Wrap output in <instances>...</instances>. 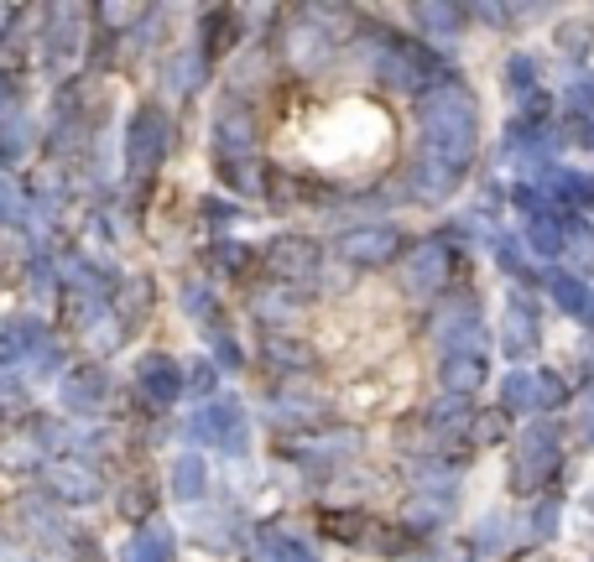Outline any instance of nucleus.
Instances as JSON below:
<instances>
[{
  "instance_id": "obj_25",
  "label": "nucleus",
  "mask_w": 594,
  "mask_h": 562,
  "mask_svg": "<svg viewBox=\"0 0 594 562\" xmlns=\"http://www.w3.org/2000/svg\"><path fill=\"white\" fill-rule=\"evenodd\" d=\"M417 21H423L427 32H459L465 11H459V6H438V0H423V6H417Z\"/></svg>"
},
{
  "instance_id": "obj_2",
  "label": "nucleus",
  "mask_w": 594,
  "mask_h": 562,
  "mask_svg": "<svg viewBox=\"0 0 594 562\" xmlns=\"http://www.w3.org/2000/svg\"><path fill=\"white\" fill-rule=\"evenodd\" d=\"M375 78L407 94H423L427 84L438 89V57L427 53L423 42H412V36H381L375 42Z\"/></svg>"
},
{
  "instance_id": "obj_12",
  "label": "nucleus",
  "mask_w": 594,
  "mask_h": 562,
  "mask_svg": "<svg viewBox=\"0 0 594 562\" xmlns=\"http://www.w3.org/2000/svg\"><path fill=\"white\" fill-rule=\"evenodd\" d=\"M47 485H53L63 500H94V495H99V479H94L89 469H78L74 458L53 464V469H47Z\"/></svg>"
},
{
  "instance_id": "obj_17",
  "label": "nucleus",
  "mask_w": 594,
  "mask_h": 562,
  "mask_svg": "<svg viewBox=\"0 0 594 562\" xmlns=\"http://www.w3.org/2000/svg\"><path fill=\"white\" fill-rule=\"evenodd\" d=\"M485 381V360L480 354H448L444 360V385L454 396H469V391H480Z\"/></svg>"
},
{
  "instance_id": "obj_13",
  "label": "nucleus",
  "mask_w": 594,
  "mask_h": 562,
  "mask_svg": "<svg viewBox=\"0 0 594 562\" xmlns=\"http://www.w3.org/2000/svg\"><path fill=\"white\" fill-rule=\"evenodd\" d=\"M314 266H318V251L308 240H277V245H272V272L287 276V282H293V276H308Z\"/></svg>"
},
{
  "instance_id": "obj_20",
  "label": "nucleus",
  "mask_w": 594,
  "mask_h": 562,
  "mask_svg": "<svg viewBox=\"0 0 594 562\" xmlns=\"http://www.w3.org/2000/svg\"><path fill=\"white\" fill-rule=\"evenodd\" d=\"M204 485H209V474H204V458H199V454L178 458V469H172V490L183 495V500H199V495H204Z\"/></svg>"
},
{
  "instance_id": "obj_16",
  "label": "nucleus",
  "mask_w": 594,
  "mask_h": 562,
  "mask_svg": "<svg viewBox=\"0 0 594 562\" xmlns=\"http://www.w3.org/2000/svg\"><path fill=\"white\" fill-rule=\"evenodd\" d=\"M532 349H538V324H532L527 303H511L506 308V354L517 360V354H532Z\"/></svg>"
},
{
  "instance_id": "obj_3",
  "label": "nucleus",
  "mask_w": 594,
  "mask_h": 562,
  "mask_svg": "<svg viewBox=\"0 0 594 562\" xmlns=\"http://www.w3.org/2000/svg\"><path fill=\"white\" fill-rule=\"evenodd\" d=\"M558 469H563V443H558V433L548 427V422H532V427L517 437L511 485H517L521 495H538L558 479Z\"/></svg>"
},
{
  "instance_id": "obj_10",
  "label": "nucleus",
  "mask_w": 594,
  "mask_h": 562,
  "mask_svg": "<svg viewBox=\"0 0 594 562\" xmlns=\"http://www.w3.org/2000/svg\"><path fill=\"white\" fill-rule=\"evenodd\" d=\"M402 235L391 230V224H365V230H350V235L339 240V255L354 261V266H386L391 255H396Z\"/></svg>"
},
{
  "instance_id": "obj_24",
  "label": "nucleus",
  "mask_w": 594,
  "mask_h": 562,
  "mask_svg": "<svg viewBox=\"0 0 594 562\" xmlns=\"http://www.w3.org/2000/svg\"><path fill=\"white\" fill-rule=\"evenodd\" d=\"M527 240H532L542 255H563V219H553V214L532 219V224H527Z\"/></svg>"
},
{
  "instance_id": "obj_4",
  "label": "nucleus",
  "mask_w": 594,
  "mask_h": 562,
  "mask_svg": "<svg viewBox=\"0 0 594 562\" xmlns=\"http://www.w3.org/2000/svg\"><path fill=\"white\" fill-rule=\"evenodd\" d=\"M57 344L42 324H6L0 328V370H53Z\"/></svg>"
},
{
  "instance_id": "obj_19",
  "label": "nucleus",
  "mask_w": 594,
  "mask_h": 562,
  "mask_svg": "<svg viewBox=\"0 0 594 562\" xmlns=\"http://www.w3.org/2000/svg\"><path fill=\"white\" fill-rule=\"evenodd\" d=\"M245 151H251V120H241L235 109H224L220 115V157L224 162H241Z\"/></svg>"
},
{
  "instance_id": "obj_8",
  "label": "nucleus",
  "mask_w": 594,
  "mask_h": 562,
  "mask_svg": "<svg viewBox=\"0 0 594 562\" xmlns=\"http://www.w3.org/2000/svg\"><path fill=\"white\" fill-rule=\"evenodd\" d=\"M448 287V245L444 240H423L407 261V291L412 297H433Z\"/></svg>"
},
{
  "instance_id": "obj_22",
  "label": "nucleus",
  "mask_w": 594,
  "mask_h": 562,
  "mask_svg": "<svg viewBox=\"0 0 594 562\" xmlns=\"http://www.w3.org/2000/svg\"><path fill=\"white\" fill-rule=\"evenodd\" d=\"M563 255L579 266H594V230L579 219H563Z\"/></svg>"
},
{
  "instance_id": "obj_15",
  "label": "nucleus",
  "mask_w": 594,
  "mask_h": 562,
  "mask_svg": "<svg viewBox=\"0 0 594 562\" xmlns=\"http://www.w3.org/2000/svg\"><path fill=\"white\" fill-rule=\"evenodd\" d=\"M261 562H318V552L293 531H261Z\"/></svg>"
},
{
  "instance_id": "obj_7",
  "label": "nucleus",
  "mask_w": 594,
  "mask_h": 562,
  "mask_svg": "<svg viewBox=\"0 0 594 562\" xmlns=\"http://www.w3.org/2000/svg\"><path fill=\"white\" fill-rule=\"evenodd\" d=\"M563 401V381L548 375V370H517L501 391V406L506 412H548Z\"/></svg>"
},
{
  "instance_id": "obj_26",
  "label": "nucleus",
  "mask_w": 594,
  "mask_h": 562,
  "mask_svg": "<svg viewBox=\"0 0 594 562\" xmlns=\"http://www.w3.org/2000/svg\"><path fill=\"white\" fill-rule=\"evenodd\" d=\"M26 219V193L11 178H0V224H21Z\"/></svg>"
},
{
  "instance_id": "obj_9",
  "label": "nucleus",
  "mask_w": 594,
  "mask_h": 562,
  "mask_svg": "<svg viewBox=\"0 0 594 562\" xmlns=\"http://www.w3.org/2000/svg\"><path fill=\"white\" fill-rule=\"evenodd\" d=\"M136 385H141V401H147V406L168 412L172 401H178V391H183V370H178V360H168V354H147L141 370H136Z\"/></svg>"
},
{
  "instance_id": "obj_27",
  "label": "nucleus",
  "mask_w": 594,
  "mask_h": 562,
  "mask_svg": "<svg viewBox=\"0 0 594 562\" xmlns=\"http://www.w3.org/2000/svg\"><path fill=\"white\" fill-rule=\"evenodd\" d=\"M99 17L110 21V26H130V21L141 17V6H99Z\"/></svg>"
},
{
  "instance_id": "obj_28",
  "label": "nucleus",
  "mask_w": 594,
  "mask_h": 562,
  "mask_svg": "<svg viewBox=\"0 0 594 562\" xmlns=\"http://www.w3.org/2000/svg\"><path fill=\"white\" fill-rule=\"evenodd\" d=\"M506 73H511V89H521V94L532 89V63H527V57H511V68Z\"/></svg>"
},
{
  "instance_id": "obj_6",
  "label": "nucleus",
  "mask_w": 594,
  "mask_h": 562,
  "mask_svg": "<svg viewBox=\"0 0 594 562\" xmlns=\"http://www.w3.org/2000/svg\"><path fill=\"white\" fill-rule=\"evenodd\" d=\"M193 437H204L209 448H224V454H245L251 427H245V412L235 401H209V406H199V417H193Z\"/></svg>"
},
{
  "instance_id": "obj_21",
  "label": "nucleus",
  "mask_w": 594,
  "mask_h": 562,
  "mask_svg": "<svg viewBox=\"0 0 594 562\" xmlns=\"http://www.w3.org/2000/svg\"><path fill=\"white\" fill-rule=\"evenodd\" d=\"M172 558V531L168 527H147L130 547V562H168Z\"/></svg>"
},
{
  "instance_id": "obj_29",
  "label": "nucleus",
  "mask_w": 594,
  "mask_h": 562,
  "mask_svg": "<svg viewBox=\"0 0 594 562\" xmlns=\"http://www.w3.org/2000/svg\"><path fill=\"white\" fill-rule=\"evenodd\" d=\"M553 521H558V506H542L538 510V537H548V531H553Z\"/></svg>"
},
{
  "instance_id": "obj_11",
  "label": "nucleus",
  "mask_w": 594,
  "mask_h": 562,
  "mask_svg": "<svg viewBox=\"0 0 594 562\" xmlns=\"http://www.w3.org/2000/svg\"><path fill=\"white\" fill-rule=\"evenodd\" d=\"M84 53V11L78 6H57L53 11V68H74Z\"/></svg>"
},
{
  "instance_id": "obj_31",
  "label": "nucleus",
  "mask_w": 594,
  "mask_h": 562,
  "mask_svg": "<svg viewBox=\"0 0 594 562\" xmlns=\"http://www.w3.org/2000/svg\"><path fill=\"white\" fill-rule=\"evenodd\" d=\"M6 21H11V6H0V26H6Z\"/></svg>"
},
{
  "instance_id": "obj_23",
  "label": "nucleus",
  "mask_w": 594,
  "mask_h": 562,
  "mask_svg": "<svg viewBox=\"0 0 594 562\" xmlns=\"http://www.w3.org/2000/svg\"><path fill=\"white\" fill-rule=\"evenodd\" d=\"M99 396H105L99 370H78L74 381H68V406H78V412H94V406H99Z\"/></svg>"
},
{
  "instance_id": "obj_1",
  "label": "nucleus",
  "mask_w": 594,
  "mask_h": 562,
  "mask_svg": "<svg viewBox=\"0 0 594 562\" xmlns=\"http://www.w3.org/2000/svg\"><path fill=\"white\" fill-rule=\"evenodd\" d=\"M475 136H480V115H475V94L459 84H438L423 99V157L444 162L448 172L465 178L469 157H475Z\"/></svg>"
},
{
  "instance_id": "obj_14",
  "label": "nucleus",
  "mask_w": 594,
  "mask_h": 562,
  "mask_svg": "<svg viewBox=\"0 0 594 562\" xmlns=\"http://www.w3.org/2000/svg\"><path fill=\"white\" fill-rule=\"evenodd\" d=\"M548 297H553L563 312H574V318H590V312H594L590 287H584L579 276H569V272H553V276H548Z\"/></svg>"
},
{
  "instance_id": "obj_30",
  "label": "nucleus",
  "mask_w": 594,
  "mask_h": 562,
  "mask_svg": "<svg viewBox=\"0 0 594 562\" xmlns=\"http://www.w3.org/2000/svg\"><path fill=\"white\" fill-rule=\"evenodd\" d=\"M574 105H579V109H594V84H579V89H574Z\"/></svg>"
},
{
  "instance_id": "obj_5",
  "label": "nucleus",
  "mask_w": 594,
  "mask_h": 562,
  "mask_svg": "<svg viewBox=\"0 0 594 562\" xmlns=\"http://www.w3.org/2000/svg\"><path fill=\"white\" fill-rule=\"evenodd\" d=\"M162 151H168V115L157 105L136 109V120L126 126V162L136 178H147L151 167L162 162Z\"/></svg>"
},
{
  "instance_id": "obj_18",
  "label": "nucleus",
  "mask_w": 594,
  "mask_h": 562,
  "mask_svg": "<svg viewBox=\"0 0 594 562\" xmlns=\"http://www.w3.org/2000/svg\"><path fill=\"white\" fill-rule=\"evenodd\" d=\"M444 344L448 354H480V318L475 312H454L444 324Z\"/></svg>"
}]
</instances>
